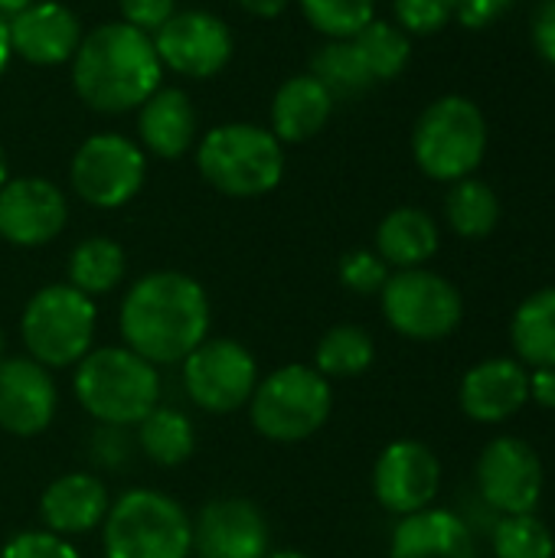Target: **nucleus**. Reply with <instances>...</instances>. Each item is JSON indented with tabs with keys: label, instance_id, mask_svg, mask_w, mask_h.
<instances>
[{
	"label": "nucleus",
	"instance_id": "f257e3e1",
	"mask_svg": "<svg viewBox=\"0 0 555 558\" xmlns=\"http://www.w3.org/2000/svg\"><path fill=\"white\" fill-rule=\"evenodd\" d=\"M118 327L128 350L154 366H173L209 337V298L183 271H150L128 288Z\"/></svg>",
	"mask_w": 555,
	"mask_h": 558
},
{
	"label": "nucleus",
	"instance_id": "f03ea898",
	"mask_svg": "<svg viewBox=\"0 0 555 558\" xmlns=\"http://www.w3.org/2000/svg\"><path fill=\"white\" fill-rule=\"evenodd\" d=\"M160 72L154 39L124 20L88 29L72 56V85L101 114L141 108L160 88Z\"/></svg>",
	"mask_w": 555,
	"mask_h": 558
},
{
	"label": "nucleus",
	"instance_id": "7ed1b4c3",
	"mask_svg": "<svg viewBox=\"0 0 555 558\" xmlns=\"http://www.w3.org/2000/svg\"><path fill=\"white\" fill-rule=\"evenodd\" d=\"M72 389L82 409L108 428H131L160 405L157 366L128 347H92L75 363Z\"/></svg>",
	"mask_w": 555,
	"mask_h": 558
},
{
	"label": "nucleus",
	"instance_id": "20e7f679",
	"mask_svg": "<svg viewBox=\"0 0 555 558\" xmlns=\"http://www.w3.org/2000/svg\"><path fill=\"white\" fill-rule=\"evenodd\" d=\"M200 177L222 196L255 199L272 193L285 177L281 141L249 121L213 128L196 150Z\"/></svg>",
	"mask_w": 555,
	"mask_h": 558
},
{
	"label": "nucleus",
	"instance_id": "39448f33",
	"mask_svg": "<svg viewBox=\"0 0 555 558\" xmlns=\"http://www.w3.org/2000/svg\"><path fill=\"white\" fill-rule=\"evenodd\" d=\"M105 558H186L193 553V520L150 487L121 494L101 523Z\"/></svg>",
	"mask_w": 555,
	"mask_h": 558
},
{
	"label": "nucleus",
	"instance_id": "423d86ee",
	"mask_svg": "<svg viewBox=\"0 0 555 558\" xmlns=\"http://www.w3.org/2000/svg\"><path fill=\"white\" fill-rule=\"evenodd\" d=\"M330 409V379H324L314 366L304 363H291L268 373L265 379H258L249 399L252 428L278 445H294L317 435L327 425Z\"/></svg>",
	"mask_w": 555,
	"mask_h": 558
},
{
	"label": "nucleus",
	"instance_id": "0eeeda50",
	"mask_svg": "<svg viewBox=\"0 0 555 558\" xmlns=\"http://www.w3.org/2000/svg\"><path fill=\"white\" fill-rule=\"evenodd\" d=\"M487 150V121L471 98L445 95L432 101L412 131V157L419 170L442 183L471 177Z\"/></svg>",
	"mask_w": 555,
	"mask_h": 558
},
{
	"label": "nucleus",
	"instance_id": "6e6552de",
	"mask_svg": "<svg viewBox=\"0 0 555 558\" xmlns=\"http://www.w3.org/2000/svg\"><path fill=\"white\" fill-rule=\"evenodd\" d=\"M98 307L88 294L65 284L39 288L20 317V337L29 353L46 369L75 366L95 340Z\"/></svg>",
	"mask_w": 555,
	"mask_h": 558
},
{
	"label": "nucleus",
	"instance_id": "1a4fd4ad",
	"mask_svg": "<svg viewBox=\"0 0 555 558\" xmlns=\"http://www.w3.org/2000/svg\"><path fill=\"white\" fill-rule=\"evenodd\" d=\"M379 301L386 324L399 337L419 343L445 340L458 330L464 317L461 291L429 268H406L389 275V281L379 291Z\"/></svg>",
	"mask_w": 555,
	"mask_h": 558
},
{
	"label": "nucleus",
	"instance_id": "9d476101",
	"mask_svg": "<svg viewBox=\"0 0 555 558\" xmlns=\"http://www.w3.org/2000/svg\"><path fill=\"white\" fill-rule=\"evenodd\" d=\"M258 386V363L239 340L206 337L183 360V389L190 402L213 415H229L249 405Z\"/></svg>",
	"mask_w": 555,
	"mask_h": 558
},
{
	"label": "nucleus",
	"instance_id": "9b49d317",
	"mask_svg": "<svg viewBox=\"0 0 555 558\" xmlns=\"http://www.w3.org/2000/svg\"><path fill=\"white\" fill-rule=\"evenodd\" d=\"M144 150L124 134H92L69 163L72 190L95 209H118L144 186Z\"/></svg>",
	"mask_w": 555,
	"mask_h": 558
},
{
	"label": "nucleus",
	"instance_id": "f8f14e48",
	"mask_svg": "<svg viewBox=\"0 0 555 558\" xmlns=\"http://www.w3.org/2000/svg\"><path fill=\"white\" fill-rule=\"evenodd\" d=\"M478 490L487 507L500 517L536 513L546 487V471L533 445L514 435H500L487 441L478 458Z\"/></svg>",
	"mask_w": 555,
	"mask_h": 558
},
{
	"label": "nucleus",
	"instance_id": "ddd939ff",
	"mask_svg": "<svg viewBox=\"0 0 555 558\" xmlns=\"http://www.w3.org/2000/svg\"><path fill=\"white\" fill-rule=\"evenodd\" d=\"M150 39L160 65L186 78H213L232 59L229 26L206 10H177Z\"/></svg>",
	"mask_w": 555,
	"mask_h": 558
},
{
	"label": "nucleus",
	"instance_id": "4468645a",
	"mask_svg": "<svg viewBox=\"0 0 555 558\" xmlns=\"http://www.w3.org/2000/svg\"><path fill=\"white\" fill-rule=\"evenodd\" d=\"M442 490L438 454L412 438L393 441L373 464V497L383 510L409 517L429 510Z\"/></svg>",
	"mask_w": 555,
	"mask_h": 558
},
{
	"label": "nucleus",
	"instance_id": "2eb2a0df",
	"mask_svg": "<svg viewBox=\"0 0 555 558\" xmlns=\"http://www.w3.org/2000/svg\"><path fill=\"white\" fill-rule=\"evenodd\" d=\"M69 219V203L46 177H16L0 186V239L20 248L52 242Z\"/></svg>",
	"mask_w": 555,
	"mask_h": 558
},
{
	"label": "nucleus",
	"instance_id": "dca6fc26",
	"mask_svg": "<svg viewBox=\"0 0 555 558\" xmlns=\"http://www.w3.org/2000/svg\"><path fill=\"white\" fill-rule=\"evenodd\" d=\"M193 553L200 558H265L272 553L268 520L252 500H209L193 520Z\"/></svg>",
	"mask_w": 555,
	"mask_h": 558
},
{
	"label": "nucleus",
	"instance_id": "f3484780",
	"mask_svg": "<svg viewBox=\"0 0 555 558\" xmlns=\"http://www.w3.org/2000/svg\"><path fill=\"white\" fill-rule=\"evenodd\" d=\"M59 409V392L46 366L29 356L0 363V428L13 438L43 435Z\"/></svg>",
	"mask_w": 555,
	"mask_h": 558
},
{
	"label": "nucleus",
	"instance_id": "a211bd4d",
	"mask_svg": "<svg viewBox=\"0 0 555 558\" xmlns=\"http://www.w3.org/2000/svg\"><path fill=\"white\" fill-rule=\"evenodd\" d=\"M7 33L13 56L33 65L69 62L82 43L79 16L59 0H33L20 13L7 16Z\"/></svg>",
	"mask_w": 555,
	"mask_h": 558
},
{
	"label": "nucleus",
	"instance_id": "6ab92c4d",
	"mask_svg": "<svg viewBox=\"0 0 555 558\" xmlns=\"http://www.w3.org/2000/svg\"><path fill=\"white\" fill-rule=\"evenodd\" d=\"M461 412L481 425H500L530 402V373L523 363L497 356L471 366L458 389Z\"/></svg>",
	"mask_w": 555,
	"mask_h": 558
},
{
	"label": "nucleus",
	"instance_id": "aec40b11",
	"mask_svg": "<svg viewBox=\"0 0 555 558\" xmlns=\"http://www.w3.org/2000/svg\"><path fill=\"white\" fill-rule=\"evenodd\" d=\"M111 497L108 487L95 477V474H62L56 477L43 497H39V520L46 533H56L62 539L72 536H85L101 530L105 517H108Z\"/></svg>",
	"mask_w": 555,
	"mask_h": 558
},
{
	"label": "nucleus",
	"instance_id": "412c9836",
	"mask_svg": "<svg viewBox=\"0 0 555 558\" xmlns=\"http://www.w3.org/2000/svg\"><path fill=\"white\" fill-rule=\"evenodd\" d=\"M389 558H478V546L458 513L429 507L402 517L389 543Z\"/></svg>",
	"mask_w": 555,
	"mask_h": 558
},
{
	"label": "nucleus",
	"instance_id": "4be33fe9",
	"mask_svg": "<svg viewBox=\"0 0 555 558\" xmlns=\"http://www.w3.org/2000/svg\"><path fill=\"white\" fill-rule=\"evenodd\" d=\"M334 114L330 92L311 75H291L272 98V134L281 144H304L317 137Z\"/></svg>",
	"mask_w": 555,
	"mask_h": 558
},
{
	"label": "nucleus",
	"instance_id": "5701e85b",
	"mask_svg": "<svg viewBox=\"0 0 555 558\" xmlns=\"http://www.w3.org/2000/svg\"><path fill=\"white\" fill-rule=\"evenodd\" d=\"M137 134L141 144L160 157L177 160L190 150L196 137V111L180 88H157L141 108H137Z\"/></svg>",
	"mask_w": 555,
	"mask_h": 558
},
{
	"label": "nucleus",
	"instance_id": "b1692460",
	"mask_svg": "<svg viewBox=\"0 0 555 558\" xmlns=\"http://www.w3.org/2000/svg\"><path fill=\"white\" fill-rule=\"evenodd\" d=\"M435 252H438V226L425 209L399 206L376 229V255L399 271L422 268Z\"/></svg>",
	"mask_w": 555,
	"mask_h": 558
},
{
	"label": "nucleus",
	"instance_id": "393cba45",
	"mask_svg": "<svg viewBox=\"0 0 555 558\" xmlns=\"http://www.w3.org/2000/svg\"><path fill=\"white\" fill-rule=\"evenodd\" d=\"M510 340L517 356L533 369L555 366V288L530 294L510 320Z\"/></svg>",
	"mask_w": 555,
	"mask_h": 558
},
{
	"label": "nucleus",
	"instance_id": "a878e982",
	"mask_svg": "<svg viewBox=\"0 0 555 558\" xmlns=\"http://www.w3.org/2000/svg\"><path fill=\"white\" fill-rule=\"evenodd\" d=\"M137 448L150 464L177 468L193 458V448H196L193 422L180 409L157 405L150 415L137 422Z\"/></svg>",
	"mask_w": 555,
	"mask_h": 558
},
{
	"label": "nucleus",
	"instance_id": "bb28decb",
	"mask_svg": "<svg viewBox=\"0 0 555 558\" xmlns=\"http://www.w3.org/2000/svg\"><path fill=\"white\" fill-rule=\"evenodd\" d=\"M65 271H69V284L75 291H82L88 298L108 294L121 284V278L128 271V255L114 239L95 235L72 248Z\"/></svg>",
	"mask_w": 555,
	"mask_h": 558
},
{
	"label": "nucleus",
	"instance_id": "cd10ccee",
	"mask_svg": "<svg viewBox=\"0 0 555 558\" xmlns=\"http://www.w3.org/2000/svg\"><path fill=\"white\" fill-rule=\"evenodd\" d=\"M373 360H376V343L357 324L330 327L314 350V369L324 379H357L373 366Z\"/></svg>",
	"mask_w": 555,
	"mask_h": 558
},
{
	"label": "nucleus",
	"instance_id": "c85d7f7f",
	"mask_svg": "<svg viewBox=\"0 0 555 558\" xmlns=\"http://www.w3.org/2000/svg\"><path fill=\"white\" fill-rule=\"evenodd\" d=\"M311 75L330 92V98H357L363 95L373 82L363 56L357 52L353 39H327L314 59H311Z\"/></svg>",
	"mask_w": 555,
	"mask_h": 558
},
{
	"label": "nucleus",
	"instance_id": "c756f323",
	"mask_svg": "<svg viewBox=\"0 0 555 558\" xmlns=\"http://www.w3.org/2000/svg\"><path fill=\"white\" fill-rule=\"evenodd\" d=\"M445 216H448V226L461 239H484L497 229L500 199L487 183L464 177V180L451 183L448 199H445Z\"/></svg>",
	"mask_w": 555,
	"mask_h": 558
},
{
	"label": "nucleus",
	"instance_id": "7c9ffc66",
	"mask_svg": "<svg viewBox=\"0 0 555 558\" xmlns=\"http://www.w3.org/2000/svg\"><path fill=\"white\" fill-rule=\"evenodd\" d=\"M357 52L363 56L373 82H389V78H399L402 69L409 65L412 59V43H409V33L399 29L396 23L389 20H370L357 36H350Z\"/></svg>",
	"mask_w": 555,
	"mask_h": 558
},
{
	"label": "nucleus",
	"instance_id": "2f4dec72",
	"mask_svg": "<svg viewBox=\"0 0 555 558\" xmlns=\"http://www.w3.org/2000/svg\"><path fill=\"white\" fill-rule=\"evenodd\" d=\"M491 549L497 558H555V536L536 513L500 517L491 533Z\"/></svg>",
	"mask_w": 555,
	"mask_h": 558
},
{
	"label": "nucleus",
	"instance_id": "473e14b6",
	"mask_svg": "<svg viewBox=\"0 0 555 558\" xmlns=\"http://www.w3.org/2000/svg\"><path fill=\"white\" fill-rule=\"evenodd\" d=\"M304 20L327 39H350L376 20V0H298Z\"/></svg>",
	"mask_w": 555,
	"mask_h": 558
},
{
	"label": "nucleus",
	"instance_id": "72a5a7b5",
	"mask_svg": "<svg viewBox=\"0 0 555 558\" xmlns=\"http://www.w3.org/2000/svg\"><path fill=\"white\" fill-rule=\"evenodd\" d=\"M389 281V265L370 252V248H357L347 252L340 258V284L353 294H379L383 284Z\"/></svg>",
	"mask_w": 555,
	"mask_h": 558
},
{
	"label": "nucleus",
	"instance_id": "f704fd0d",
	"mask_svg": "<svg viewBox=\"0 0 555 558\" xmlns=\"http://www.w3.org/2000/svg\"><path fill=\"white\" fill-rule=\"evenodd\" d=\"M396 26L406 33H438L455 20V0H393Z\"/></svg>",
	"mask_w": 555,
	"mask_h": 558
},
{
	"label": "nucleus",
	"instance_id": "c9c22d12",
	"mask_svg": "<svg viewBox=\"0 0 555 558\" xmlns=\"http://www.w3.org/2000/svg\"><path fill=\"white\" fill-rule=\"evenodd\" d=\"M0 558H79L75 546L46 530H26L3 543Z\"/></svg>",
	"mask_w": 555,
	"mask_h": 558
},
{
	"label": "nucleus",
	"instance_id": "e433bc0d",
	"mask_svg": "<svg viewBox=\"0 0 555 558\" xmlns=\"http://www.w3.org/2000/svg\"><path fill=\"white\" fill-rule=\"evenodd\" d=\"M118 3H121V20L147 36H154L177 13L173 0H118Z\"/></svg>",
	"mask_w": 555,
	"mask_h": 558
},
{
	"label": "nucleus",
	"instance_id": "4c0bfd02",
	"mask_svg": "<svg viewBox=\"0 0 555 558\" xmlns=\"http://www.w3.org/2000/svg\"><path fill=\"white\" fill-rule=\"evenodd\" d=\"M507 7H510V0H455V16L464 26L481 29V26L494 23Z\"/></svg>",
	"mask_w": 555,
	"mask_h": 558
},
{
	"label": "nucleus",
	"instance_id": "58836bf2",
	"mask_svg": "<svg viewBox=\"0 0 555 558\" xmlns=\"http://www.w3.org/2000/svg\"><path fill=\"white\" fill-rule=\"evenodd\" d=\"M533 43L543 59L555 65V0H543L533 13Z\"/></svg>",
	"mask_w": 555,
	"mask_h": 558
},
{
	"label": "nucleus",
	"instance_id": "ea45409f",
	"mask_svg": "<svg viewBox=\"0 0 555 558\" xmlns=\"http://www.w3.org/2000/svg\"><path fill=\"white\" fill-rule=\"evenodd\" d=\"M530 399L536 405L555 412V366L553 369H533L530 373Z\"/></svg>",
	"mask_w": 555,
	"mask_h": 558
},
{
	"label": "nucleus",
	"instance_id": "a19ab883",
	"mask_svg": "<svg viewBox=\"0 0 555 558\" xmlns=\"http://www.w3.org/2000/svg\"><path fill=\"white\" fill-rule=\"evenodd\" d=\"M245 13H252V16H262V20H275V16H281L285 10H288V3L291 0H236Z\"/></svg>",
	"mask_w": 555,
	"mask_h": 558
},
{
	"label": "nucleus",
	"instance_id": "79ce46f5",
	"mask_svg": "<svg viewBox=\"0 0 555 558\" xmlns=\"http://www.w3.org/2000/svg\"><path fill=\"white\" fill-rule=\"evenodd\" d=\"M10 56H13V49H10V33H7V16L0 13V75H3V69L10 65Z\"/></svg>",
	"mask_w": 555,
	"mask_h": 558
},
{
	"label": "nucleus",
	"instance_id": "37998d69",
	"mask_svg": "<svg viewBox=\"0 0 555 558\" xmlns=\"http://www.w3.org/2000/svg\"><path fill=\"white\" fill-rule=\"evenodd\" d=\"M33 0H0V13L3 16H13V13H20L23 7H29Z\"/></svg>",
	"mask_w": 555,
	"mask_h": 558
},
{
	"label": "nucleus",
	"instance_id": "c03bdc74",
	"mask_svg": "<svg viewBox=\"0 0 555 558\" xmlns=\"http://www.w3.org/2000/svg\"><path fill=\"white\" fill-rule=\"evenodd\" d=\"M265 558H307L304 553H298V549H278V553H268Z\"/></svg>",
	"mask_w": 555,
	"mask_h": 558
},
{
	"label": "nucleus",
	"instance_id": "a18cd8bd",
	"mask_svg": "<svg viewBox=\"0 0 555 558\" xmlns=\"http://www.w3.org/2000/svg\"><path fill=\"white\" fill-rule=\"evenodd\" d=\"M10 180V170H7V154H3V144H0V186Z\"/></svg>",
	"mask_w": 555,
	"mask_h": 558
},
{
	"label": "nucleus",
	"instance_id": "49530a36",
	"mask_svg": "<svg viewBox=\"0 0 555 558\" xmlns=\"http://www.w3.org/2000/svg\"><path fill=\"white\" fill-rule=\"evenodd\" d=\"M7 360V333L0 330V363Z\"/></svg>",
	"mask_w": 555,
	"mask_h": 558
}]
</instances>
